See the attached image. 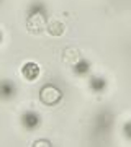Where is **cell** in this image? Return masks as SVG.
Returning a JSON list of instances; mask_svg holds the SVG:
<instances>
[{
  "label": "cell",
  "mask_w": 131,
  "mask_h": 147,
  "mask_svg": "<svg viewBox=\"0 0 131 147\" xmlns=\"http://www.w3.org/2000/svg\"><path fill=\"white\" fill-rule=\"evenodd\" d=\"M39 100H41L43 105L54 106L62 100V92H61V88H58L56 85L46 84V85H43V88L39 90Z\"/></svg>",
  "instance_id": "1"
},
{
  "label": "cell",
  "mask_w": 131,
  "mask_h": 147,
  "mask_svg": "<svg viewBox=\"0 0 131 147\" xmlns=\"http://www.w3.org/2000/svg\"><path fill=\"white\" fill-rule=\"evenodd\" d=\"M48 20L44 13H35V15H28L26 20V30L31 33V34H39L46 30Z\"/></svg>",
  "instance_id": "2"
},
{
  "label": "cell",
  "mask_w": 131,
  "mask_h": 147,
  "mask_svg": "<svg viewBox=\"0 0 131 147\" xmlns=\"http://www.w3.org/2000/svg\"><path fill=\"white\" fill-rule=\"evenodd\" d=\"M20 74H21V77H23L25 80H28V82H35V80L39 77V74H41V67H39L36 62L30 61V62H25L23 65H21Z\"/></svg>",
  "instance_id": "3"
},
{
  "label": "cell",
  "mask_w": 131,
  "mask_h": 147,
  "mask_svg": "<svg viewBox=\"0 0 131 147\" xmlns=\"http://www.w3.org/2000/svg\"><path fill=\"white\" fill-rule=\"evenodd\" d=\"M41 124V116L36 111H26L21 115V126L28 131H35Z\"/></svg>",
  "instance_id": "4"
},
{
  "label": "cell",
  "mask_w": 131,
  "mask_h": 147,
  "mask_svg": "<svg viewBox=\"0 0 131 147\" xmlns=\"http://www.w3.org/2000/svg\"><path fill=\"white\" fill-rule=\"evenodd\" d=\"M66 30H67V26H66V23H62L61 20H51V21H48V25H46L48 34L52 36V38L64 36Z\"/></svg>",
  "instance_id": "5"
},
{
  "label": "cell",
  "mask_w": 131,
  "mask_h": 147,
  "mask_svg": "<svg viewBox=\"0 0 131 147\" xmlns=\"http://www.w3.org/2000/svg\"><path fill=\"white\" fill-rule=\"evenodd\" d=\"M82 59V54H80V51H79L77 47H67V49H64L62 53V61L67 65H75V64L79 62Z\"/></svg>",
  "instance_id": "6"
},
{
  "label": "cell",
  "mask_w": 131,
  "mask_h": 147,
  "mask_svg": "<svg viewBox=\"0 0 131 147\" xmlns=\"http://www.w3.org/2000/svg\"><path fill=\"white\" fill-rule=\"evenodd\" d=\"M16 93V87L10 80H0V98L2 100H10Z\"/></svg>",
  "instance_id": "7"
},
{
  "label": "cell",
  "mask_w": 131,
  "mask_h": 147,
  "mask_svg": "<svg viewBox=\"0 0 131 147\" xmlns=\"http://www.w3.org/2000/svg\"><path fill=\"white\" fill-rule=\"evenodd\" d=\"M89 85H90V90L95 92V93H103L105 90H107V80L103 77H98V75L90 77Z\"/></svg>",
  "instance_id": "8"
},
{
  "label": "cell",
  "mask_w": 131,
  "mask_h": 147,
  "mask_svg": "<svg viewBox=\"0 0 131 147\" xmlns=\"http://www.w3.org/2000/svg\"><path fill=\"white\" fill-rule=\"evenodd\" d=\"M90 62L87 61V59H80L75 65H72V70H74V74L75 75H79V77H85V75H89V72H90Z\"/></svg>",
  "instance_id": "9"
},
{
  "label": "cell",
  "mask_w": 131,
  "mask_h": 147,
  "mask_svg": "<svg viewBox=\"0 0 131 147\" xmlns=\"http://www.w3.org/2000/svg\"><path fill=\"white\" fill-rule=\"evenodd\" d=\"M35 13H44L46 15V5L41 0H35L31 5L28 7V15H35Z\"/></svg>",
  "instance_id": "10"
},
{
  "label": "cell",
  "mask_w": 131,
  "mask_h": 147,
  "mask_svg": "<svg viewBox=\"0 0 131 147\" xmlns=\"http://www.w3.org/2000/svg\"><path fill=\"white\" fill-rule=\"evenodd\" d=\"M110 121H111V118H110V115H107V113H102V115H98V118H97V123H100L102 126L105 124L107 129L110 126Z\"/></svg>",
  "instance_id": "11"
},
{
  "label": "cell",
  "mask_w": 131,
  "mask_h": 147,
  "mask_svg": "<svg viewBox=\"0 0 131 147\" xmlns=\"http://www.w3.org/2000/svg\"><path fill=\"white\" fill-rule=\"evenodd\" d=\"M51 146V141L48 139H38V141L33 142V147H49Z\"/></svg>",
  "instance_id": "12"
},
{
  "label": "cell",
  "mask_w": 131,
  "mask_h": 147,
  "mask_svg": "<svg viewBox=\"0 0 131 147\" xmlns=\"http://www.w3.org/2000/svg\"><path fill=\"white\" fill-rule=\"evenodd\" d=\"M123 132H125V136L128 139H131V121L125 123V126H123Z\"/></svg>",
  "instance_id": "13"
},
{
  "label": "cell",
  "mask_w": 131,
  "mask_h": 147,
  "mask_svg": "<svg viewBox=\"0 0 131 147\" xmlns=\"http://www.w3.org/2000/svg\"><path fill=\"white\" fill-rule=\"evenodd\" d=\"M2 39H3V34H2V31H0V42H2Z\"/></svg>",
  "instance_id": "14"
}]
</instances>
